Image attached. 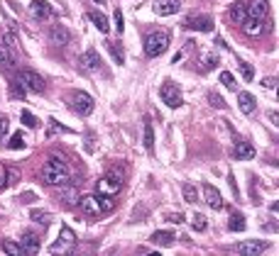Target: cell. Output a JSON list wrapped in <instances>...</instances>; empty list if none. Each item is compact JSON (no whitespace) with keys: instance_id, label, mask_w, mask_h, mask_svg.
I'll return each instance as SVG.
<instances>
[{"instance_id":"1","label":"cell","mask_w":279,"mask_h":256,"mask_svg":"<svg viewBox=\"0 0 279 256\" xmlns=\"http://www.w3.org/2000/svg\"><path fill=\"white\" fill-rule=\"evenodd\" d=\"M42 181L47 185H66L71 181V168L66 164V159L52 154L42 166Z\"/></svg>"},{"instance_id":"2","label":"cell","mask_w":279,"mask_h":256,"mask_svg":"<svg viewBox=\"0 0 279 256\" xmlns=\"http://www.w3.org/2000/svg\"><path fill=\"white\" fill-rule=\"evenodd\" d=\"M167 47H169V35L167 32H149V35L145 37V54H147L149 59L164 54Z\"/></svg>"},{"instance_id":"3","label":"cell","mask_w":279,"mask_h":256,"mask_svg":"<svg viewBox=\"0 0 279 256\" xmlns=\"http://www.w3.org/2000/svg\"><path fill=\"white\" fill-rule=\"evenodd\" d=\"M96 190H98V195H111L115 198L120 190H123V178L111 171V173H106V176H101V181L96 183Z\"/></svg>"},{"instance_id":"4","label":"cell","mask_w":279,"mask_h":256,"mask_svg":"<svg viewBox=\"0 0 279 256\" xmlns=\"http://www.w3.org/2000/svg\"><path fill=\"white\" fill-rule=\"evenodd\" d=\"M76 246V234L69 229V227H61L59 232V241L49 246V254H71Z\"/></svg>"},{"instance_id":"5","label":"cell","mask_w":279,"mask_h":256,"mask_svg":"<svg viewBox=\"0 0 279 256\" xmlns=\"http://www.w3.org/2000/svg\"><path fill=\"white\" fill-rule=\"evenodd\" d=\"M18 78L22 81V86H25L27 91H32V93H44V88H47L44 78H42L37 71H32V69H22Z\"/></svg>"},{"instance_id":"6","label":"cell","mask_w":279,"mask_h":256,"mask_svg":"<svg viewBox=\"0 0 279 256\" xmlns=\"http://www.w3.org/2000/svg\"><path fill=\"white\" fill-rule=\"evenodd\" d=\"M71 108H74L76 115L88 117V115L93 112V98L88 95V93H83V91L71 93Z\"/></svg>"},{"instance_id":"7","label":"cell","mask_w":279,"mask_h":256,"mask_svg":"<svg viewBox=\"0 0 279 256\" xmlns=\"http://www.w3.org/2000/svg\"><path fill=\"white\" fill-rule=\"evenodd\" d=\"M159 98H162V103H167L169 108H174V110L181 108V103H184V100H181V91H179L171 81H164V83H162Z\"/></svg>"},{"instance_id":"8","label":"cell","mask_w":279,"mask_h":256,"mask_svg":"<svg viewBox=\"0 0 279 256\" xmlns=\"http://www.w3.org/2000/svg\"><path fill=\"white\" fill-rule=\"evenodd\" d=\"M78 205H81L83 215H88V217H101V215H103V205H101V198H98V195H81V198H78Z\"/></svg>"},{"instance_id":"9","label":"cell","mask_w":279,"mask_h":256,"mask_svg":"<svg viewBox=\"0 0 279 256\" xmlns=\"http://www.w3.org/2000/svg\"><path fill=\"white\" fill-rule=\"evenodd\" d=\"M18 61H20L18 52H13L8 44L0 42V69H3V71H15V69H18Z\"/></svg>"},{"instance_id":"10","label":"cell","mask_w":279,"mask_h":256,"mask_svg":"<svg viewBox=\"0 0 279 256\" xmlns=\"http://www.w3.org/2000/svg\"><path fill=\"white\" fill-rule=\"evenodd\" d=\"M204 198H206V202H208V207H213V210H223V207H225L221 190H218V188H213L211 183H204Z\"/></svg>"},{"instance_id":"11","label":"cell","mask_w":279,"mask_h":256,"mask_svg":"<svg viewBox=\"0 0 279 256\" xmlns=\"http://www.w3.org/2000/svg\"><path fill=\"white\" fill-rule=\"evenodd\" d=\"M154 13L162 15V18H169V15H176L181 10V3L179 0H154Z\"/></svg>"},{"instance_id":"12","label":"cell","mask_w":279,"mask_h":256,"mask_svg":"<svg viewBox=\"0 0 279 256\" xmlns=\"http://www.w3.org/2000/svg\"><path fill=\"white\" fill-rule=\"evenodd\" d=\"M49 42H52L54 47H66V44L71 42V32H69L64 25H52V30H49Z\"/></svg>"},{"instance_id":"13","label":"cell","mask_w":279,"mask_h":256,"mask_svg":"<svg viewBox=\"0 0 279 256\" xmlns=\"http://www.w3.org/2000/svg\"><path fill=\"white\" fill-rule=\"evenodd\" d=\"M186 27L196 30V32H211L213 30V20L208 18V15H194V18L186 20Z\"/></svg>"},{"instance_id":"14","label":"cell","mask_w":279,"mask_h":256,"mask_svg":"<svg viewBox=\"0 0 279 256\" xmlns=\"http://www.w3.org/2000/svg\"><path fill=\"white\" fill-rule=\"evenodd\" d=\"M264 249H267V244H264V241H242V244H235V246H233V251H238V254H247V256L262 254Z\"/></svg>"},{"instance_id":"15","label":"cell","mask_w":279,"mask_h":256,"mask_svg":"<svg viewBox=\"0 0 279 256\" xmlns=\"http://www.w3.org/2000/svg\"><path fill=\"white\" fill-rule=\"evenodd\" d=\"M245 13L252 20H264L267 18V0H252L250 5H245Z\"/></svg>"},{"instance_id":"16","label":"cell","mask_w":279,"mask_h":256,"mask_svg":"<svg viewBox=\"0 0 279 256\" xmlns=\"http://www.w3.org/2000/svg\"><path fill=\"white\" fill-rule=\"evenodd\" d=\"M238 108H240V112H245V115H252V112L257 110L255 95H252V93H238Z\"/></svg>"},{"instance_id":"17","label":"cell","mask_w":279,"mask_h":256,"mask_svg":"<svg viewBox=\"0 0 279 256\" xmlns=\"http://www.w3.org/2000/svg\"><path fill=\"white\" fill-rule=\"evenodd\" d=\"M30 10H32V15L37 20H47V18H52V5L47 3V0H32V5H30Z\"/></svg>"},{"instance_id":"18","label":"cell","mask_w":279,"mask_h":256,"mask_svg":"<svg viewBox=\"0 0 279 256\" xmlns=\"http://www.w3.org/2000/svg\"><path fill=\"white\" fill-rule=\"evenodd\" d=\"M233 156L240 159V161H250V159H255V146L247 144V142H238L235 149H233Z\"/></svg>"},{"instance_id":"19","label":"cell","mask_w":279,"mask_h":256,"mask_svg":"<svg viewBox=\"0 0 279 256\" xmlns=\"http://www.w3.org/2000/svg\"><path fill=\"white\" fill-rule=\"evenodd\" d=\"M88 20H91L93 25L103 32V35H108L111 32V25H108V18L101 13V10H88Z\"/></svg>"},{"instance_id":"20","label":"cell","mask_w":279,"mask_h":256,"mask_svg":"<svg viewBox=\"0 0 279 256\" xmlns=\"http://www.w3.org/2000/svg\"><path fill=\"white\" fill-rule=\"evenodd\" d=\"M81 66H83L86 71H98V69H101V59H98V54H96L93 49H88V52H83V56H81Z\"/></svg>"},{"instance_id":"21","label":"cell","mask_w":279,"mask_h":256,"mask_svg":"<svg viewBox=\"0 0 279 256\" xmlns=\"http://www.w3.org/2000/svg\"><path fill=\"white\" fill-rule=\"evenodd\" d=\"M22 249H25V254H37L39 251V237L37 234L25 232V234H22Z\"/></svg>"},{"instance_id":"22","label":"cell","mask_w":279,"mask_h":256,"mask_svg":"<svg viewBox=\"0 0 279 256\" xmlns=\"http://www.w3.org/2000/svg\"><path fill=\"white\" fill-rule=\"evenodd\" d=\"M242 30L247 32L250 37H257L264 30L262 27V20H252V18H245V22H242Z\"/></svg>"},{"instance_id":"23","label":"cell","mask_w":279,"mask_h":256,"mask_svg":"<svg viewBox=\"0 0 279 256\" xmlns=\"http://www.w3.org/2000/svg\"><path fill=\"white\" fill-rule=\"evenodd\" d=\"M245 18H247L245 5H242V3H235V5L230 8V20H233L235 25H242V22H245Z\"/></svg>"},{"instance_id":"24","label":"cell","mask_w":279,"mask_h":256,"mask_svg":"<svg viewBox=\"0 0 279 256\" xmlns=\"http://www.w3.org/2000/svg\"><path fill=\"white\" fill-rule=\"evenodd\" d=\"M25 93H27V88L22 86V81H20V78H10V95L18 98V100H22Z\"/></svg>"},{"instance_id":"25","label":"cell","mask_w":279,"mask_h":256,"mask_svg":"<svg viewBox=\"0 0 279 256\" xmlns=\"http://www.w3.org/2000/svg\"><path fill=\"white\" fill-rule=\"evenodd\" d=\"M152 241H154L157 246H169V244L174 241V234H171V232H154V234H152Z\"/></svg>"},{"instance_id":"26","label":"cell","mask_w":279,"mask_h":256,"mask_svg":"<svg viewBox=\"0 0 279 256\" xmlns=\"http://www.w3.org/2000/svg\"><path fill=\"white\" fill-rule=\"evenodd\" d=\"M76 202H78V193H76V188H66V193L61 195V205H64V207H74Z\"/></svg>"},{"instance_id":"27","label":"cell","mask_w":279,"mask_h":256,"mask_svg":"<svg viewBox=\"0 0 279 256\" xmlns=\"http://www.w3.org/2000/svg\"><path fill=\"white\" fill-rule=\"evenodd\" d=\"M145 149L149 154L154 151V132H152V122H145Z\"/></svg>"},{"instance_id":"28","label":"cell","mask_w":279,"mask_h":256,"mask_svg":"<svg viewBox=\"0 0 279 256\" xmlns=\"http://www.w3.org/2000/svg\"><path fill=\"white\" fill-rule=\"evenodd\" d=\"M30 217L35 219V222H39V224H44V227L52 222V215H49V212H44V210H32V212H30Z\"/></svg>"},{"instance_id":"29","label":"cell","mask_w":279,"mask_h":256,"mask_svg":"<svg viewBox=\"0 0 279 256\" xmlns=\"http://www.w3.org/2000/svg\"><path fill=\"white\" fill-rule=\"evenodd\" d=\"M228 229H230V232H242V229H245V217H242V215H233L230 222H228Z\"/></svg>"},{"instance_id":"30","label":"cell","mask_w":279,"mask_h":256,"mask_svg":"<svg viewBox=\"0 0 279 256\" xmlns=\"http://www.w3.org/2000/svg\"><path fill=\"white\" fill-rule=\"evenodd\" d=\"M20 117H22V125H25V127H30V129H35L39 125V120L30 112V110H22V115H20Z\"/></svg>"},{"instance_id":"31","label":"cell","mask_w":279,"mask_h":256,"mask_svg":"<svg viewBox=\"0 0 279 256\" xmlns=\"http://www.w3.org/2000/svg\"><path fill=\"white\" fill-rule=\"evenodd\" d=\"M108 49H111V54H113V59H115V64H125V54H123V49H120L115 42H111V44H108Z\"/></svg>"},{"instance_id":"32","label":"cell","mask_w":279,"mask_h":256,"mask_svg":"<svg viewBox=\"0 0 279 256\" xmlns=\"http://www.w3.org/2000/svg\"><path fill=\"white\" fill-rule=\"evenodd\" d=\"M184 198H186V202H196V200H199V193H196V188H194L191 183H184Z\"/></svg>"},{"instance_id":"33","label":"cell","mask_w":279,"mask_h":256,"mask_svg":"<svg viewBox=\"0 0 279 256\" xmlns=\"http://www.w3.org/2000/svg\"><path fill=\"white\" fill-rule=\"evenodd\" d=\"M3 251H8V254H25V249L20 246V244H13V241H3Z\"/></svg>"},{"instance_id":"34","label":"cell","mask_w":279,"mask_h":256,"mask_svg":"<svg viewBox=\"0 0 279 256\" xmlns=\"http://www.w3.org/2000/svg\"><path fill=\"white\" fill-rule=\"evenodd\" d=\"M240 71H242V78H245V81H252V78H255V69H252L247 61H240Z\"/></svg>"},{"instance_id":"35","label":"cell","mask_w":279,"mask_h":256,"mask_svg":"<svg viewBox=\"0 0 279 256\" xmlns=\"http://www.w3.org/2000/svg\"><path fill=\"white\" fill-rule=\"evenodd\" d=\"M8 146H10V149H15V151H20V149H25V142H22V134H20V132H15V134H13V139L8 142Z\"/></svg>"},{"instance_id":"36","label":"cell","mask_w":279,"mask_h":256,"mask_svg":"<svg viewBox=\"0 0 279 256\" xmlns=\"http://www.w3.org/2000/svg\"><path fill=\"white\" fill-rule=\"evenodd\" d=\"M221 81H223L225 88H230V91L235 88V78H233V73L230 71H221Z\"/></svg>"},{"instance_id":"37","label":"cell","mask_w":279,"mask_h":256,"mask_svg":"<svg viewBox=\"0 0 279 256\" xmlns=\"http://www.w3.org/2000/svg\"><path fill=\"white\" fill-rule=\"evenodd\" d=\"M5 178H8L10 185H15V183L20 181V171L18 168H5Z\"/></svg>"},{"instance_id":"38","label":"cell","mask_w":279,"mask_h":256,"mask_svg":"<svg viewBox=\"0 0 279 256\" xmlns=\"http://www.w3.org/2000/svg\"><path fill=\"white\" fill-rule=\"evenodd\" d=\"M191 227H194L196 232H204V229H206V217H204V215H194V222H191Z\"/></svg>"},{"instance_id":"39","label":"cell","mask_w":279,"mask_h":256,"mask_svg":"<svg viewBox=\"0 0 279 256\" xmlns=\"http://www.w3.org/2000/svg\"><path fill=\"white\" fill-rule=\"evenodd\" d=\"M115 30L123 35V30H125V20H123V10H115Z\"/></svg>"},{"instance_id":"40","label":"cell","mask_w":279,"mask_h":256,"mask_svg":"<svg viewBox=\"0 0 279 256\" xmlns=\"http://www.w3.org/2000/svg\"><path fill=\"white\" fill-rule=\"evenodd\" d=\"M8 129H10V120H8V117H0V142H5Z\"/></svg>"},{"instance_id":"41","label":"cell","mask_w":279,"mask_h":256,"mask_svg":"<svg viewBox=\"0 0 279 256\" xmlns=\"http://www.w3.org/2000/svg\"><path fill=\"white\" fill-rule=\"evenodd\" d=\"M208 100H211V105H213V108H225V100H223V98H218L216 93H211V95H208Z\"/></svg>"},{"instance_id":"42","label":"cell","mask_w":279,"mask_h":256,"mask_svg":"<svg viewBox=\"0 0 279 256\" xmlns=\"http://www.w3.org/2000/svg\"><path fill=\"white\" fill-rule=\"evenodd\" d=\"M216 64H218V59H216V56H206L204 69H206V71H211V69H216Z\"/></svg>"},{"instance_id":"43","label":"cell","mask_w":279,"mask_h":256,"mask_svg":"<svg viewBox=\"0 0 279 256\" xmlns=\"http://www.w3.org/2000/svg\"><path fill=\"white\" fill-rule=\"evenodd\" d=\"M169 222H174V224H181L184 222V215H179V212H171V215H167Z\"/></svg>"},{"instance_id":"44","label":"cell","mask_w":279,"mask_h":256,"mask_svg":"<svg viewBox=\"0 0 279 256\" xmlns=\"http://www.w3.org/2000/svg\"><path fill=\"white\" fill-rule=\"evenodd\" d=\"M262 86H264V88H269V91H272V88H274V86H277V78H264V81H262Z\"/></svg>"},{"instance_id":"45","label":"cell","mask_w":279,"mask_h":256,"mask_svg":"<svg viewBox=\"0 0 279 256\" xmlns=\"http://www.w3.org/2000/svg\"><path fill=\"white\" fill-rule=\"evenodd\" d=\"M269 120H272V125H279V115H277V112H269Z\"/></svg>"},{"instance_id":"46","label":"cell","mask_w":279,"mask_h":256,"mask_svg":"<svg viewBox=\"0 0 279 256\" xmlns=\"http://www.w3.org/2000/svg\"><path fill=\"white\" fill-rule=\"evenodd\" d=\"M0 185H5V168L0 166Z\"/></svg>"},{"instance_id":"47","label":"cell","mask_w":279,"mask_h":256,"mask_svg":"<svg viewBox=\"0 0 279 256\" xmlns=\"http://www.w3.org/2000/svg\"><path fill=\"white\" fill-rule=\"evenodd\" d=\"M96 3H103V0H96Z\"/></svg>"}]
</instances>
